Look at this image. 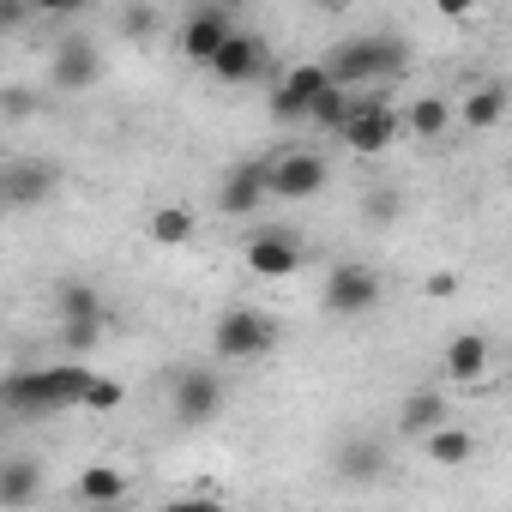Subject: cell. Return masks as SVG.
Instances as JSON below:
<instances>
[{
  "label": "cell",
  "mask_w": 512,
  "mask_h": 512,
  "mask_svg": "<svg viewBox=\"0 0 512 512\" xmlns=\"http://www.w3.org/2000/svg\"><path fill=\"white\" fill-rule=\"evenodd\" d=\"M326 67H332V79L338 85H392L404 67H410V43L398 37V31H374V37H350V43H338L332 55H326Z\"/></svg>",
  "instance_id": "6da1fadb"
},
{
  "label": "cell",
  "mask_w": 512,
  "mask_h": 512,
  "mask_svg": "<svg viewBox=\"0 0 512 512\" xmlns=\"http://www.w3.org/2000/svg\"><path fill=\"white\" fill-rule=\"evenodd\" d=\"M278 350V320L260 308H229L211 326V356L217 362H260Z\"/></svg>",
  "instance_id": "7a4b0ae2"
},
{
  "label": "cell",
  "mask_w": 512,
  "mask_h": 512,
  "mask_svg": "<svg viewBox=\"0 0 512 512\" xmlns=\"http://www.w3.org/2000/svg\"><path fill=\"white\" fill-rule=\"evenodd\" d=\"M398 133H404V109H392L386 97H362L338 139H344L350 157H386L398 145Z\"/></svg>",
  "instance_id": "3957f363"
},
{
  "label": "cell",
  "mask_w": 512,
  "mask_h": 512,
  "mask_svg": "<svg viewBox=\"0 0 512 512\" xmlns=\"http://www.w3.org/2000/svg\"><path fill=\"white\" fill-rule=\"evenodd\" d=\"M332 163L320 151H278L266 157V181H272V199H314L326 187Z\"/></svg>",
  "instance_id": "277c9868"
},
{
  "label": "cell",
  "mask_w": 512,
  "mask_h": 512,
  "mask_svg": "<svg viewBox=\"0 0 512 512\" xmlns=\"http://www.w3.org/2000/svg\"><path fill=\"white\" fill-rule=\"evenodd\" d=\"M217 416H223V374L217 368H181L175 374V422L205 428Z\"/></svg>",
  "instance_id": "5b68a950"
},
{
  "label": "cell",
  "mask_w": 512,
  "mask_h": 512,
  "mask_svg": "<svg viewBox=\"0 0 512 512\" xmlns=\"http://www.w3.org/2000/svg\"><path fill=\"white\" fill-rule=\"evenodd\" d=\"M332 85V67L326 61H302V67H290L284 79H278V91H272V115L290 127V121H308V109H314V97Z\"/></svg>",
  "instance_id": "8992f818"
},
{
  "label": "cell",
  "mask_w": 512,
  "mask_h": 512,
  "mask_svg": "<svg viewBox=\"0 0 512 512\" xmlns=\"http://www.w3.org/2000/svg\"><path fill=\"white\" fill-rule=\"evenodd\" d=\"M241 266L253 278H296L302 272V241L290 229H260V235L241 247Z\"/></svg>",
  "instance_id": "52a82bcc"
},
{
  "label": "cell",
  "mask_w": 512,
  "mask_h": 512,
  "mask_svg": "<svg viewBox=\"0 0 512 512\" xmlns=\"http://www.w3.org/2000/svg\"><path fill=\"white\" fill-rule=\"evenodd\" d=\"M0 410H7L13 422H49V416H61L55 398H49V374L43 368H13L7 380H0Z\"/></svg>",
  "instance_id": "ba28073f"
},
{
  "label": "cell",
  "mask_w": 512,
  "mask_h": 512,
  "mask_svg": "<svg viewBox=\"0 0 512 512\" xmlns=\"http://www.w3.org/2000/svg\"><path fill=\"white\" fill-rule=\"evenodd\" d=\"M374 302H380V278L368 272V266H338L332 278H326V308L338 314V320H362V314H374Z\"/></svg>",
  "instance_id": "9c48e42d"
},
{
  "label": "cell",
  "mask_w": 512,
  "mask_h": 512,
  "mask_svg": "<svg viewBox=\"0 0 512 512\" xmlns=\"http://www.w3.org/2000/svg\"><path fill=\"white\" fill-rule=\"evenodd\" d=\"M229 7L223 0H211V7H199V13H187V25H181V55L193 61V67H211L217 61V49L229 43Z\"/></svg>",
  "instance_id": "30bf717a"
},
{
  "label": "cell",
  "mask_w": 512,
  "mask_h": 512,
  "mask_svg": "<svg viewBox=\"0 0 512 512\" xmlns=\"http://www.w3.org/2000/svg\"><path fill=\"white\" fill-rule=\"evenodd\" d=\"M266 199H272L266 163H235V169L217 181V211H223V217H253Z\"/></svg>",
  "instance_id": "8fae6325"
},
{
  "label": "cell",
  "mask_w": 512,
  "mask_h": 512,
  "mask_svg": "<svg viewBox=\"0 0 512 512\" xmlns=\"http://www.w3.org/2000/svg\"><path fill=\"white\" fill-rule=\"evenodd\" d=\"M217 85H247V79H260L266 73V43L253 37V31H229V43L217 49V61L205 67Z\"/></svg>",
  "instance_id": "7c38bea8"
},
{
  "label": "cell",
  "mask_w": 512,
  "mask_h": 512,
  "mask_svg": "<svg viewBox=\"0 0 512 512\" xmlns=\"http://www.w3.org/2000/svg\"><path fill=\"white\" fill-rule=\"evenodd\" d=\"M97 79H103V55H97V43L67 37V43L55 49V61H49V85H55V91H85V85H97Z\"/></svg>",
  "instance_id": "4fadbf2b"
},
{
  "label": "cell",
  "mask_w": 512,
  "mask_h": 512,
  "mask_svg": "<svg viewBox=\"0 0 512 512\" xmlns=\"http://www.w3.org/2000/svg\"><path fill=\"white\" fill-rule=\"evenodd\" d=\"M488 356H494V350H488L482 332H458V338L440 350V374H446L452 386H476V380L488 374Z\"/></svg>",
  "instance_id": "5bb4252c"
},
{
  "label": "cell",
  "mask_w": 512,
  "mask_h": 512,
  "mask_svg": "<svg viewBox=\"0 0 512 512\" xmlns=\"http://www.w3.org/2000/svg\"><path fill=\"white\" fill-rule=\"evenodd\" d=\"M332 470H338V482H374L386 470V446L374 434H356V440H344L332 452Z\"/></svg>",
  "instance_id": "9a60e30c"
},
{
  "label": "cell",
  "mask_w": 512,
  "mask_h": 512,
  "mask_svg": "<svg viewBox=\"0 0 512 512\" xmlns=\"http://www.w3.org/2000/svg\"><path fill=\"white\" fill-rule=\"evenodd\" d=\"M55 181H61L55 163H13V169H7V205H13V211L43 205V199L55 193Z\"/></svg>",
  "instance_id": "2e32d148"
},
{
  "label": "cell",
  "mask_w": 512,
  "mask_h": 512,
  "mask_svg": "<svg viewBox=\"0 0 512 512\" xmlns=\"http://www.w3.org/2000/svg\"><path fill=\"white\" fill-rule=\"evenodd\" d=\"M440 422H446V398H440L434 386H422V392H410V398L398 404V434H410V440H428Z\"/></svg>",
  "instance_id": "e0dca14e"
},
{
  "label": "cell",
  "mask_w": 512,
  "mask_h": 512,
  "mask_svg": "<svg viewBox=\"0 0 512 512\" xmlns=\"http://www.w3.org/2000/svg\"><path fill=\"white\" fill-rule=\"evenodd\" d=\"M43 488V470L37 458H13V464H0V512H25Z\"/></svg>",
  "instance_id": "ac0fdd59"
},
{
  "label": "cell",
  "mask_w": 512,
  "mask_h": 512,
  "mask_svg": "<svg viewBox=\"0 0 512 512\" xmlns=\"http://www.w3.org/2000/svg\"><path fill=\"white\" fill-rule=\"evenodd\" d=\"M73 494H79L85 506H121V500L133 494V482H127L115 464H91V470L73 482Z\"/></svg>",
  "instance_id": "d6986e66"
},
{
  "label": "cell",
  "mask_w": 512,
  "mask_h": 512,
  "mask_svg": "<svg viewBox=\"0 0 512 512\" xmlns=\"http://www.w3.org/2000/svg\"><path fill=\"white\" fill-rule=\"evenodd\" d=\"M55 320H109L97 284H79V278H61L55 284Z\"/></svg>",
  "instance_id": "ffe728a7"
},
{
  "label": "cell",
  "mask_w": 512,
  "mask_h": 512,
  "mask_svg": "<svg viewBox=\"0 0 512 512\" xmlns=\"http://www.w3.org/2000/svg\"><path fill=\"white\" fill-rule=\"evenodd\" d=\"M422 452H428V464H446V470H458V464H470V458H476V434H470V428H452V422H440V428L422 440Z\"/></svg>",
  "instance_id": "44dd1931"
},
{
  "label": "cell",
  "mask_w": 512,
  "mask_h": 512,
  "mask_svg": "<svg viewBox=\"0 0 512 512\" xmlns=\"http://www.w3.org/2000/svg\"><path fill=\"white\" fill-rule=\"evenodd\" d=\"M506 103H512V97H506V85H500V79H488V85H476V91L464 97L458 121H464V127H476V133H482V127H500Z\"/></svg>",
  "instance_id": "7402d4cb"
},
{
  "label": "cell",
  "mask_w": 512,
  "mask_h": 512,
  "mask_svg": "<svg viewBox=\"0 0 512 512\" xmlns=\"http://www.w3.org/2000/svg\"><path fill=\"white\" fill-rule=\"evenodd\" d=\"M49 374V398H55V410L67 416V410H85V392H91V368H79V362H61V368H43Z\"/></svg>",
  "instance_id": "603a6c76"
},
{
  "label": "cell",
  "mask_w": 512,
  "mask_h": 512,
  "mask_svg": "<svg viewBox=\"0 0 512 512\" xmlns=\"http://www.w3.org/2000/svg\"><path fill=\"white\" fill-rule=\"evenodd\" d=\"M193 229H199V223H193V211H187V205H157V211L145 217V235H151L157 247H187V241H193Z\"/></svg>",
  "instance_id": "cb8c5ba5"
},
{
  "label": "cell",
  "mask_w": 512,
  "mask_h": 512,
  "mask_svg": "<svg viewBox=\"0 0 512 512\" xmlns=\"http://www.w3.org/2000/svg\"><path fill=\"white\" fill-rule=\"evenodd\" d=\"M350 115H356V97H350V85H338V79H332V85L314 97V109H308V121H314V127H326V133H344V121H350Z\"/></svg>",
  "instance_id": "d4e9b609"
},
{
  "label": "cell",
  "mask_w": 512,
  "mask_h": 512,
  "mask_svg": "<svg viewBox=\"0 0 512 512\" xmlns=\"http://www.w3.org/2000/svg\"><path fill=\"white\" fill-rule=\"evenodd\" d=\"M446 127H452V103L446 97H416L404 109V133H416V139H440Z\"/></svg>",
  "instance_id": "484cf974"
},
{
  "label": "cell",
  "mask_w": 512,
  "mask_h": 512,
  "mask_svg": "<svg viewBox=\"0 0 512 512\" xmlns=\"http://www.w3.org/2000/svg\"><path fill=\"white\" fill-rule=\"evenodd\" d=\"M103 326H109V320H61V344H67L73 356H91V350L103 344Z\"/></svg>",
  "instance_id": "4316f807"
},
{
  "label": "cell",
  "mask_w": 512,
  "mask_h": 512,
  "mask_svg": "<svg viewBox=\"0 0 512 512\" xmlns=\"http://www.w3.org/2000/svg\"><path fill=\"white\" fill-rule=\"evenodd\" d=\"M157 25H163V19H157V7H145V0H133V7L121 13V37H133V43H139V37H151Z\"/></svg>",
  "instance_id": "83f0119b"
},
{
  "label": "cell",
  "mask_w": 512,
  "mask_h": 512,
  "mask_svg": "<svg viewBox=\"0 0 512 512\" xmlns=\"http://www.w3.org/2000/svg\"><path fill=\"white\" fill-rule=\"evenodd\" d=\"M121 404H127V386H115V380H103V374H97V380H91V392H85V410H97V416H103V410H121Z\"/></svg>",
  "instance_id": "f1b7e54d"
},
{
  "label": "cell",
  "mask_w": 512,
  "mask_h": 512,
  "mask_svg": "<svg viewBox=\"0 0 512 512\" xmlns=\"http://www.w3.org/2000/svg\"><path fill=\"white\" fill-rule=\"evenodd\" d=\"M362 211H368V223H392V217H398V193H392V187H368Z\"/></svg>",
  "instance_id": "f546056e"
},
{
  "label": "cell",
  "mask_w": 512,
  "mask_h": 512,
  "mask_svg": "<svg viewBox=\"0 0 512 512\" xmlns=\"http://www.w3.org/2000/svg\"><path fill=\"white\" fill-rule=\"evenodd\" d=\"M476 7H482V0H434V13H440V19H470Z\"/></svg>",
  "instance_id": "4dcf8cb0"
},
{
  "label": "cell",
  "mask_w": 512,
  "mask_h": 512,
  "mask_svg": "<svg viewBox=\"0 0 512 512\" xmlns=\"http://www.w3.org/2000/svg\"><path fill=\"white\" fill-rule=\"evenodd\" d=\"M452 290H458V278H452V272H434V278H428V296H434V302H446Z\"/></svg>",
  "instance_id": "1f68e13d"
},
{
  "label": "cell",
  "mask_w": 512,
  "mask_h": 512,
  "mask_svg": "<svg viewBox=\"0 0 512 512\" xmlns=\"http://www.w3.org/2000/svg\"><path fill=\"white\" fill-rule=\"evenodd\" d=\"M79 7H91V0H37V13H55V19L61 13H79Z\"/></svg>",
  "instance_id": "d6a6232c"
},
{
  "label": "cell",
  "mask_w": 512,
  "mask_h": 512,
  "mask_svg": "<svg viewBox=\"0 0 512 512\" xmlns=\"http://www.w3.org/2000/svg\"><path fill=\"white\" fill-rule=\"evenodd\" d=\"M320 13H350V0H314Z\"/></svg>",
  "instance_id": "836d02e7"
},
{
  "label": "cell",
  "mask_w": 512,
  "mask_h": 512,
  "mask_svg": "<svg viewBox=\"0 0 512 512\" xmlns=\"http://www.w3.org/2000/svg\"><path fill=\"white\" fill-rule=\"evenodd\" d=\"M506 175H512V163H506Z\"/></svg>",
  "instance_id": "e575fe53"
}]
</instances>
